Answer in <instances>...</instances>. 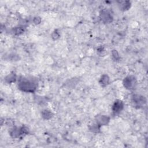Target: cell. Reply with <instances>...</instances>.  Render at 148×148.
Wrapping results in <instances>:
<instances>
[{"mask_svg": "<svg viewBox=\"0 0 148 148\" xmlns=\"http://www.w3.org/2000/svg\"><path fill=\"white\" fill-rule=\"evenodd\" d=\"M19 86L20 88H22L24 91H32L33 88H35V86L32 82H30L26 79H22L19 83Z\"/></svg>", "mask_w": 148, "mask_h": 148, "instance_id": "6da1fadb", "label": "cell"}]
</instances>
